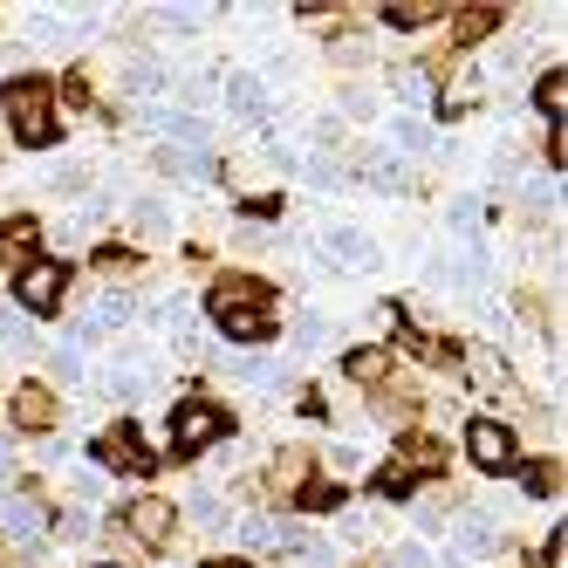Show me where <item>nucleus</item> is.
<instances>
[{
	"label": "nucleus",
	"instance_id": "1",
	"mask_svg": "<svg viewBox=\"0 0 568 568\" xmlns=\"http://www.w3.org/2000/svg\"><path fill=\"white\" fill-rule=\"evenodd\" d=\"M8 124L21 144H49L55 138V90L42 83V75H21V83L8 90Z\"/></svg>",
	"mask_w": 568,
	"mask_h": 568
},
{
	"label": "nucleus",
	"instance_id": "2",
	"mask_svg": "<svg viewBox=\"0 0 568 568\" xmlns=\"http://www.w3.org/2000/svg\"><path fill=\"white\" fill-rule=\"evenodd\" d=\"M62 288H69L62 261H28V267L14 274V295H21V308H28V315H49V308H62Z\"/></svg>",
	"mask_w": 568,
	"mask_h": 568
},
{
	"label": "nucleus",
	"instance_id": "3",
	"mask_svg": "<svg viewBox=\"0 0 568 568\" xmlns=\"http://www.w3.org/2000/svg\"><path fill=\"white\" fill-rule=\"evenodd\" d=\"M172 527H179V507H172V500H158V494H144V500L124 507V535H131L138 548H165V541H172Z\"/></svg>",
	"mask_w": 568,
	"mask_h": 568
},
{
	"label": "nucleus",
	"instance_id": "4",
	"mask_svg": "<svg viewBox=\"0 0 568 568\" xmlns=\"http://www.w3.org/2000/svg\"><path fill=\"white\" fill-rule=\"evenodd\" d=\"M220 432H226V412L206 404V397H192V404L172 412V445H179V453H199V445H213Z\"/></svg>",
	"mask_w": 568,
	"mask_h": 568
},
{
	"label": "nucleus",
	"instance_id": "5",
	"mask_svg": "<svg viewBox=\"0 0 568 568\" xmlns=\"http://www.w3.org/2000/svg\"><path fill=\"white\" fill-rule=\"evenodd\" d=\"M466 453H473V466H486V473H507L520 453H514V432L507 425H494V418H479L473 432H466Z\"/></svg>",
	"mask_w": 568,
	"mask_h": 568
},
{
	"label": "nucleus",
	"instance_id": "6",
	"mask_svg": "<svg viewBox=\"0 0 568 568\" xmlns=\"http://www.w3.org/2000/svg\"><path fill=\"white\" fill-rule=\"evenodd\" d=\"M97 466H110V473H144V466H151V453L138 445V432H131V425H116V432H103V438H97Z\"/></svg>",
	"mask_w": 568,
	"mask_h": 568
},
{
	"label": "nucleus",
	"instance_id": "7",
	"mask_svg": "<svg viewBox=\"0 0 568 568\" xmlns=\"http://www.w3.org/2000/svg\"><path fill=\"white\" fill-rule=\"evenodd\" d=\"M233 308H267V281H254V274H220L213 281V315H233Z\"/></svg>",
	"mask_w": 568,
	"mask_h": 568
},
{
	"label": "nucleus",
	"instance_id": "8",
	"mask_svg": "<svg viewBox=\"0 0 568 568\" xmlns=\"http://www.w3.org/2000/svg\"><path fill=\"white\" fill-rule=\"evenodd\" d=\"M42 507H34V500H0V541H14V548H34V541H42Z\"/></svg>",
	"mask_w": 568,
	"mask_h": 568
},
{
	"label": "nucleus",
	"instance_id": "9",
	"mask_svg": "<svg viewBox=\"0 0 568 568\" xmlns=\"http://www.w3.org/2000/svg\"><path fill=\"white\" fill-rule=\"evenodd\" d=\"M14 425L21 432H49L55 425V390L49 384H21L14 390Z\"/></svg>",
	"mask_w": 568,
	"mask_h": 568
},
{
	"label": "nucleus",
	"instance_id": "10",
	"mask_svg": "<svg viewBox=\"0 0 568 568\" xmlns=\"http://www.w3.org/2000/svg\"><path fill=\"white\" fill-rule=\"evenodd\" d=\"M322 254L343 261V267H371V240H363L356 226H329V233H322Z\"/></svg>",
	"mask_w": 568,
	"mask_h": 568
},
{
	"label": "nucleus",
	"instance_id": "11",
	"mask_svg": "<svg viewBox=\"0 0 568 568\" xmlns=\"http://www.w3.org/2000/svg\"><path fill=\"white\" fill-rule=\"evenodd\" d=\"M124 322H131V302H124V295H103V302L83 315V336H90V343H103L110 329H124Z\"/></svg>",
	"mask_w": 568,
	"mask_h": 568
},
{
	"label": "nucleus",
	"instance_id": "12",
	"mask_svg": "<svg viewBox=\"0 0 568 568\" xmlns=\"http://www.w3.org/2000/svg\"><path fill=\"white\" fill-rule=\"evenodd\" d=\"M390 466H397V473H438V466H445V453H438L425 432H412V438L397 445V459H390Z\"/></svg>",
	"mask_w": 568,
	"mask_h": 568
},
{
	"label": "nucleus",
	"instance_id": "13",
	"mask_svg": "<svg viewBox=\"0 0 568 568\" xmlns=\"http://www.w3.org/2000/svg\"><path fill=\"white\" fill-rule=\"evenodd\" d=\"M226 322V336L233 343H261L267 336V322H274V308H233V315H220Z\"/></svg>",
	"mask_w": 568,
	"mask_h": 568
},
{
	"label": "nucleus",
	"instance_id": "14",
	"mask_svg": "<svg viewBox=\"0 0 568 568\" xmlns=\"http://www.w3.org/2000/svg\"><path fill=\"white\" fill-rule=\"evenodd\" d=\"M412 412H418V390H412V384H384V390H377V418H384V425H404Z\"/></svg>",
	"mask_w": 568,
	"mask_h": 568
},
{
	"label": "nucleus",
	"instance_id": "15",
	"mask_svg": "<svg viewBox=\"0 0 568 568\" xmlns=\"http://www.w3.org/2000/svg\"><path fill=\"white\" fill-rule=\"evenodd\" d=\"M494 28H500V8H459V21H453V42H486Z\"/></svg>",
	"mask_w": 568,
	"mask_h": 568
},
{
	"label": "nucleus",
	"instance_id": "16",
	"mask_svg": "<svg viewBox=\"0 0 568 568\" xmlns=\"http://www.w3.org/2000/svg\"><path fill=\"white\" fill-rule=\"evenodd\" d=\"M432 14H445L438 0H390V8H384V21H390V28H425Z\"/></svg>",
	"mask_w": 568,
	"mask_h": 568
},
{
	"label": "nucleus",
	"instance_id": "17",
	"mask_svg": "<svg viewBox=\"0 0 568 568\" xmlns=\"http://www.w3.org/2000/svg\"><path fill=\"white\" fill-rule=\"evenodd\" d=\"M363 179H371L377 192H412V172H404L397 158H371V165H363Z\"/></svg>",
	"mask_w": 568,
	"mask_h": 568
},
{
	"label": "nucleus",
	"instance_id": "18",
	"mask_svg": "<svg viewBox=\"0 0 568 568\" xmlns=\"http://www.w3.org/2000/svg\"><path fill=\"white\" fill-rule=\"evenodd\" d=\"M349 377H356V384H384V377H390V356H384V349H356V356H349Z\"/></svg>",
	"mask_w": 568,
	"mask_h": 568
},
{
	"label": "nucleus",
	"instance_id": "19",
	"mask_svg": "<svg viewBox=\"0 0 568 568\" xmlns=\"http://www.w3.org/2000/svg\"><path fill=\"white\" fill-rule=\"evenodd\" d=\"M535 103L555 116V124H561V110H568V75L555 69V75H541V83H535Z\"/></svg>",
	"mask_w": 568,
	"mask_h": 568
},
{
	"label": "nucleus",
	"instance_id": "20",
	"mask_svg": "<svg viewBox=\"0 0 568 568\" xmlns=\"http://www.w3.org/2000/svg\"><path fill=\"white\" fill-rule=\"evenodd\" d=\"M226 103H233L240 116H261V90L247 83V75H233V83H226Z\"/></svg>",
	"mask_w": 568,
	"mask_h": 568
},
{
	"label": "nucleus",
	"instance_id": "21",
	"mask_svg": "<svg viewBox=\"0 0 568 568\" xmlns=\"http://www.w3.org/2000/svg\"><path fill=\"white\" fill-rule=\"evenodd\" d=\"M390 138H397L404 151H425V124H418V116H397V124H390Z\"/></svg>",
	"mask_w": 568,
	"mask_h": 568
},
{
	"label": "nucleus",
	"instance_id": "22",
	"mask_svg": "<svg viewBox=\"0 0 568 568\" xmlns=\"http://www.w3.org/2000/svg\"><path fill=\"white\" fill-rule=\"evenodd\" d=\"M49 371H55L62 384H83V356H75V349H55V363H49Z\"/></svg>",
	"mask_w": 568,
	"mask_h": 568
},
{
	"label": "nucleus",
	"instance_id": "23",
	"mask_svg": "<svg viewBox=\"0 0 568 568\" xmlns=\"http://www.w3.org/2000/svg\"><path fill=\"white\" fill-rule=\"evenodd\" d=\"M377 494H384V500H397V494H412V473H397V466H384V473H377Z\"/></svg>",
	"mask_w": 568,
	"mask_h": 568
},
{
	"label": "nucleus",
	"instance_id": "24",
	"mask_svg": "<svg viewBox=\"0 0 568 568\" xmlns=\"http://www.w3.org/2000/svg\"><path fill=\"white\" fill-rule=\"evenodd\" d=\"M302 500H308V507H315V514H329V507H343V494H336V486H322V479H315V486H308V494H302Z\"/></svg>",
	"mask_w": 568,
	"mask_h": 568
},
{
	"label": "nucleus",
	"instance_id": "25",
	"mask_svg": "<svg viewBox=\"0 0 568 568\" xmlns=\"http://www.w3.org/2000/svg\"><path fill=\"white\" fill-rule=\"evenodd\" d=\"M138 226H144V233H165L172 220H165V206H151V199H144V206H138Z\"/></svg>",
	"mask_w": 568,
	"mask_h": 568
},
{
	"label": "nucleus",
	"instance_id": "26",
	"mask_svg": "<svg viewBox=\"0 0 568 568\" xmlns=\"http://www.w3.org/2000/svg\"><path fill=\"white\" fill-rule=\"evenodd\" d=\"M527 486H535V494H555V486H561V466H535V473H527Z\"/></svg>",
	"mask_w": 568,
	"mask_h": 568
},
{
	"label": "nucleus",
	"instance_id": "27",
	"mask_svg": "<svg viewBox=\"0 0 568 568\" xmlns=\"http://www.w3.org/2000/svg\"><path fill=\"white\" fill-rule=\"evenodd\" d=\"M390 568H432V561H425V548H418V541H404V548L390 555Z\"/></svg>",
	"mask_w": 568,
	"mask_h": 568
},
{
	"label": "nucleus",
	"instance_id": "28",
	"mask_svg": "<svg viewBox=\"0 0 568 568\" xmlns=\"http://www.w3.org/2000/svg\"><path fill=\"white\" fill-rule=\"evenodd\" d=\"M561 555H568V535H561V520H555V535H548V548H541V561H548V568H561Z\"/></svg>",
	"mask_w": 568,
	"mask_h": 568
},
{
	"label": "nucleus",
	"instance_id": "29",
	"mask_svg": "<svg viewBox=\"0 0 568 568\" xmlns=\"http://www.w3.org/2000/svg\"><path fill=\"white\" fill-rule=\"evenodd\" d=\"M548 158H555V179H561V165H568V131L555 124V138H548Z\"/></svg>",
	"mask_w": 568,
	"mask_h": 568
},
{
	"label": "nucleus",
	"instance_id": "30",
	"mask_svg": "<svg viewBox=\"0 0 568 568\" xmlns=\"http://www.w3.org/2000/svg\"><path fill=\"white\" fill-rule=\"evenodd\" d=\"M308 172H315V185H343V165H329V158H315Z\"/></svg>",
	"mask_w": 568,
	"mask_h": 568
},
{
	"label": "nucleus",
	"instance_id": "31",
	"mask_svg": "<svg viewBox=\"0 0 568 568\" xmlns=\"http://www.w3.org/2000/svg\"><path fill=\"white\" fill-rule=\"evenodd\" d=\"M213 568H247V561H213Z\"/></svg>",
	"mask_w": 568,
	"mask_h": 568
}]
</instances>
